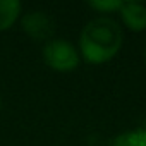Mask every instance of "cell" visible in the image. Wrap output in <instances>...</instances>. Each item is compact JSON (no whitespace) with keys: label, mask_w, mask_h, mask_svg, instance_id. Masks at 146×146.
Instances as JSON below:
<instances>
[{"label":"cell","mask_w":146,"mask_h":146,"mask_svg":"<svg viewBox=\"0 0 146 146\" xmlns=\"http://www.w3.org/2000/svg\"><path fill=\"white\" fill-rule=\"evenodd\" d=\"M90 5L102 12H112V11H120L122 2L120 0H98V2L93 0V2H90Z\"/></svg>","instance_id":"8992f818"},{"label":"cell","mask_w":146,"mask_h":146,"mask_svg":"<svg viewBox=\"0 0 146 146\" xmlns=\"http://www.w3.org/2000/svg\"><path fill=\"white\" fill-rule=\"evenodd\" d=\"M45 62L55 70H74L79 65V53L65 40H52L43 48Z\"/></svg>","instance_id":"7a4b0ae2"},{"label":"cell","mask_w":146,"mask_h":146,"mask_svg":"<svg viewBox=\"0 0 146 146\" xmlns=\"http://www.w3.org/2000/svg\"><path fill=\"white\" fill-rule=\"evenodd\" d=\"M79 46L88 62H107L115 57L122 46V29L110 17H96L83 28Z\"/></svg>","instance_id":"6da1fadb"},{"label":"cell","mask_w":146,"mask_h":146,"mask_svg":"<svg viewBox=\"0 0 146 146\" xmlns=\"http://www.w3.org/2000/svg\"><path fill=\"white\" fill-rule=\"evenodd\" d=\"M23 29L26 31V35H29L35 40H40V41L52 38V35L55 31L53 23L50 21V17L45 12H40V11L28 12L23 17Z\"/></svg>","instance_id":"3957f363"},{"label":"cell","mask_w":146,"mask_h":146,"mask_svg":"<svg viewBox=\"0 0 146 146\" xmlns=\"http://www.w3.org/2000/svg\"><path fill=\"white\" fill-rule=\"evenodd\" d=\"M120 16L125 23V26L132 31H143L146 29V7L137 2H122Z\"/></svg>","instance_id":"277c9868"},{"label":"cell","mask_w":146,"mask_h":146,"mask_svg":"<svg viewBox=\"0 0 146 146\" xmlns=\"http://www.w3.org/2000/svg\"><path fill=\"white\" fill-rule=\"evenodd\" d=\"M21 4L17 0H0V29H7L19 16Z\"/></svg>","instance_id":"5b68a950"}]
</instances>
